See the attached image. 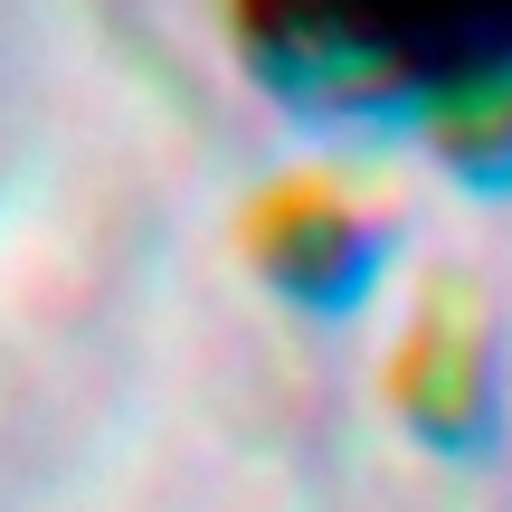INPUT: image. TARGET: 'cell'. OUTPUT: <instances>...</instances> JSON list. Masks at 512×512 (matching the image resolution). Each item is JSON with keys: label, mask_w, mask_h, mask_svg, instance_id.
I'll return each mask as SVG.
<instances>
[{"label": "cell", "mask_w": 512, "mask_h": 512, "mask_svg": "<svg viewBox=\"0 0 512 512\" xmlns=\"http://www.w3.org/2000/svg\"><path fill=\"white\" fill-rule=\"evenodd\" d=\"M238 19L266 67L351 105H512V0H238Z\"/></svg>", "instance_id": "cell-1"}]
</instances>
